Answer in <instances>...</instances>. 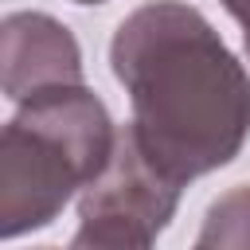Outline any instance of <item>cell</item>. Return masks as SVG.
<instances>
[{
    "instance_id": "8992f818",
    "label": "cell",
    "mask_w": 250,
    "mask_h": 250,
    "mask_svg": "<svg viewBox=\"0 0 250 250\" xmlns=\"http://www.w3.org/2000/svg\"><path fill=\"white\" fill-rule=\"evenodd\" d=\"M223 8L238 20V27H242V43H246V55H250V0H223Z\"/></svg>"
},
{
    "instance_id": "5b68a950",
    "label": "cell",
    "mask_w": 250,
    "mask_h": 250,
    "mask_svg": "<svg viewBox=\"0 0 250 250\" xmlns=\"http://www.w3.org/2000/svg\"><path fill=\"white\" fill-rule=\"evenodd\" d=\"M195 246L215 250H250V184L230 188L207 207V219L199 227Z\"/></svg>"
},
{
    "instance_id": "7a4b0ae2",
    "label": "cell",
    "mask_w": 250,
    "mask_h": 250,
    "mask_svg": "<svg viewBox=\"0 0 250 250\" xmlns=\"http://www.w3.org/2000/svg\"><path fill=\"white\" fill-rule=\"evenodd\" d=\"M117 125L86 86H55L20 102L0 137V234L20 238L55 223L109 164Z\"/></svg>"
},
{
    "instance_id": "3957f363",
    "label": "cell",
    "mask_w": 250,
    "mask_h": 250,
    "mask_svg": "<svg viewBox=\"0 0 250 250\" xmlns=\"http://www.w3.org/2000/svg\"><path fill=\"white\" fill-rule=\"evenodd\" d=\"M184 184L164 172L125 125L117 129V145L109 164L82 188L78 195V230L74 246H121L141 250L152 246L156 234L172 223L180 207Z\"/></svg>"
},
{
    "instance_id": "277c9868",
    "label": "cell",
    "mask_w": 250,
    "mask_h": 250,
    "mask_svg": "<svg viewBox=\"0 0 250 250\" xmlns=\"http://www.w3.org/2000/svg\"><path fill=\"white\" fill-rule=\"evenodd\" d=\"M4 94L20 105L31 94L82 82L78 39L47 12H12L0 27Z\"/></svg>"
},
{
    "instance_id": "6da1fadb",
    "label": "cell",
    "mask_w": 250,
    "mask_h": 250,
    "mask_svg": "<svg viewBox=\"0 0 250 250\" xmlns=\"http://www.w3.org/2000/svg\"><path fill=\"white\" fill-rule=\"evenodd\" d=\"M141 148L180 184L230 164L250 137V74L184 0L133 8L109 43Z\"/></svg>"
},
{
    "instance_id": "52a82bcc",
    "label": "cell",
    "mask_w": 250,
    "mask_h": 250,
    "mask_svg": "<svg viewBox=\"0 0 250 250\" xmlns=\"http://www.w3.org/2000/svg\"><path fill=\"white\" fill-rule=\"evenodd\" d=\"M74 4H105V0H74Z\"/></svg>"
}]
</instances>
